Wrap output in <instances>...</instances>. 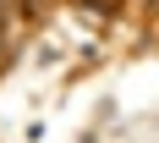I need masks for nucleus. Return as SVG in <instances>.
Returning a JSON list of instances; mask_svg holds the SVG:
<instances>
[{
    "mask_svg": "<svg viewBox=\"0 0 159 143\" xmlns=\"http://www.w3.org/2000/svg\"><path fill=\"white\" fill-rule=\"evenodd\" d=\"M93 6H104V11H110V6H115V0H93Z\"/></svg>",
    "mask_w": 159,
    "mask_h": 143,
    "instance_id": "obj_1",
    "label": "nucleus"
}]
</instances>
